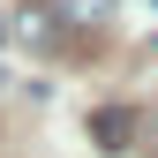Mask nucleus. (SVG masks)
Instances as JSON below:
<instances>
[{"label": "nucleus", "instance_id": "f257e3e1", "mask_svg": "<svg viewBox=\"0 0 158 158\" xmlns=\"http://www.w3.org/2000/svg\"><path fill=\"white\" fill-rule=\"evenodd\" d=\"M90 135H98V151H128V135H135V113H128V106H106V113H90Z\"/></svg>", "mask_w": 158, "mask_h": 158}, {"label": "nucleus", "instance_id": "f03ea898", "mask_svg": "<svg viewBox=\"0 0 158 158\" xmlns=\"http://www.w3.org/2000/svg\"><path fill=\"white\" fill-rule=\"evenodd\" d=\"M106 8H113V0H53L45 15H68V23H106Z\"/></svg>", "mask_w": 158, "mask_h": 158}]
</instances>
